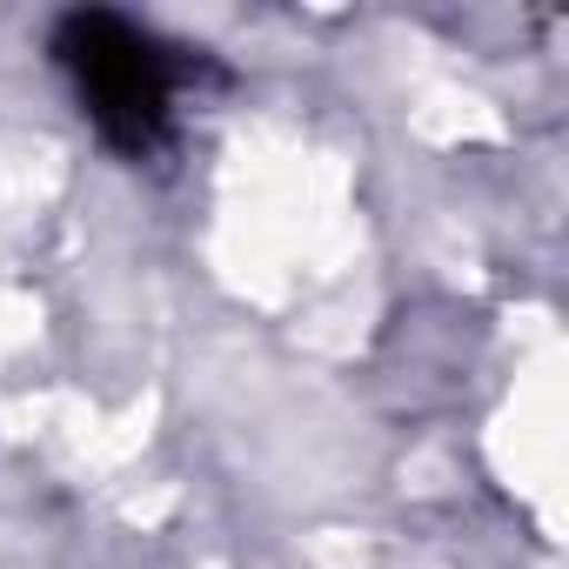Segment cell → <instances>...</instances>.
<instances>
[{
    "label": "cell",
    "instance_id": "obj_1",
    "mask_svg": "<svg viewBox=\"0 0 569 569\" xmlns=\"http://www.w3.org/2000/svg\"><path fill=\"white\" fill-rule=\"evenodd\" d=\"M54 61L68 68V81H74V94H81V108L108 148L154 154L168 141L181 68L148 28L101 14V8H81L54 28Z\"/></svg>",
    "mask_w": 569,
    "mask_h": 569
}]
</instances>
